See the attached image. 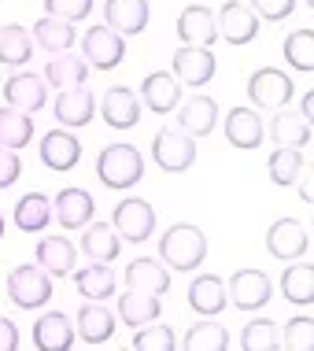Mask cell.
Listing matches in <instances>:
<instances>
[{
	"instance_id": "cell-29",
	"label": "cell",
	"mask_w": 314,
	"mask_h": 351,
	"mask_svg": "<svg viewBox=\"0 0 314 351\" xmlns=\"http://www.w3.org/2000/svg\"><path fill=\"white\" fill-rule=\"evenodd\" d=\"M266 134H270L274 145H281V148H303V145H311V122L303 115H296V111L278 108V115L270 119Z\"/></svg>"
},
{
	"instance_id": "cell-24",
	"label": "cell",
	"mask_w": 314,
	"mask_h": 351,
	"mask_svg": "<svg viewBox=\"0 0 314 351\" xmlns=\"http://www.w3.org/2000/svg\"><path fill=\"white\" fill-rule=\"evenodd\" d=\"M34 344L41 351H71L74 344V326H71V315L63 311H49L34 322Z\"/></svg>"
},
{
	"instance_id": "cell-38",
	"label": "cell",
	"mask_w": 314,
	"mask_h": 351,
	"mask_svg": "<svg viewBox=\"0 0 314 351\" xmlns=\"http://www.w3.org/2000/svg\"><path fill=\"white\" fill-rule=\"evenodd\" d=\"M266 170H270V182L274 185H296V178L303 174V152L300 148H274L270 159H266Z\"/></svg>"
},
{
	"instance_id": "cell-2",
	"label": "cell",
	"mask_w": 314,
	"mask_h": 351,
	"mask_svg": "<svg viewBox=\"0 0 314 351\" xmlns=\"http://www.w3.org/2000/svg\"><path fill=\"white\" fill-rule=\"evenodd\" d=\"M97 178L108 189H115V193L133 189L145 178V156L133 145H108L97 159Z\"/></svg>"
},
{
	"instance_id": "cell-16",
	"label": "cell",
	"mask_w": 314,
	"mask_h": 351,
	"mask_svg": "<svg viewBox=\"0 0 314 351\" xmlns=\"http://www.w3.org/2000/svg\"><path fill=\"white\" fill-rule=\"evenodd\" d=\"M178 130H185L189 137H207L215 134L218 126V104L207 97V93H196V97H189L185 104H178Z\"/></svg>"
},
{
	"instance_id": "cell-47",
	"label": "cell",
	"mask_w": 314,
	"mask_h": 351,
	"mask_svg": "<svg viewBox=\"0 0 314 351\" xmlns=\"http://www.w3.org/2000/svg\"><path fill=\"white\" fill-rule=\"evenodd\" d=\"M296 185H300V196H303V200L311 204V200H314V185H311V174H307V178L300 174V178H296Z\"/></svg>"
},
{
	"instance_id": "cell-9",
	"label": "cell",
	"mask_w": 314,
	"mask_h": 351,
	"mask_svg": "<svg viewBox=\"0 0 314 351\" xmlns=\"http://www.w3.org/2000/svg\"><path fill=\"white\" fill-rule=\"evenodd\" d=\"M248 97L255 108H266V111H278L292 100V78L278 67H259L248 78Z\"/></svg>"
},
{
	"instance_id": "cell-12",
	"label": "cell",
	"mask_w": 314,
	"mask_h": 351,
	"mask_svg": "<svg viewBox=\"0 0 314 351\" xmlns=\"http://www.w3.org/2000/svg\"><path fill=\"white\" fill-rule=\"evenodd\" d=\"M152 8L148 0H104V23L122 37H137L148 30Z\"/></svg>"
},
{
	"instance_id": "cell-8",
	"label": "cell",
	"mask_w": 314,
	"mask_h": 351,
	"mask_svg": "<svg viewBox=\"0 0 314 351\" xmlns=\"http://www.w3.org/2000/svg\"><path fill=\"white\" fill-rule=\"evenodd\" d=\"M226 296H230V303L237 311H259L274 296V281L263 270H252V267L237 270L230 278V285H226Z\"/></svg>"
},
{
	"instance_id": "cell-41",
	"label": "cell",
	"mask_w": 314,
	"mask_h": 351,
	"mask_svg": "<svg viewBox=\"0 0 314 351\" xmlns=\"http://www.w3.org/2000/svg\"><path fill=\"white\" fill-rule=\"evenodd\" d=\"M133 348H137V351H174L178 337H174V329H170V326H163V322H159V326H152V322H148V326L137 329Z\"/></svg>"
},
{
	"instance_id": "cell-11",
	"label": "cell",
	"mask_w": 314,
	"mask_h": 351,
	"mask_svg": "<svg viewBox=\"0 0 314 351\" xmlns=\"http://www.w3.org/2000/svg\"><path fill=\"white\" fill-rule=\"evenodd\" d=\"M311 248V233L303 230L300 218H278V222L266 230V252L281 263H292L300 259L303 252Z\"/></svg>"
},
{
	"instance_id": "cell-45",
	"label": "cell",
	"mask_w": 314,
	"mask_h": 351,
	"mask_svg": "<svg viewBox=\"0 0 314 351\" xmlns=\"http://www.w3.org/2000/svg\"><path fill=\"white\" fill-rule=\"evenodd\" d=\"M19 178H23V159H19V152L0 145V189H12Z\"/></svg>"
},
{
	"instance_id": "cell-49",
	"label": "cell",
	"mask_w": 314,
	"mask_h": 351,
	"mask_svg": "<svg viewBox=\"0 0 314 351\" xmlns=\"http://www.w3.org/2000/svg\"><path fill=\"white\" fill-rule=\"evenodd\" d=\"M0 237H4V215H0Z\"/></svg>"
},
{
	"instance_id": "cell-6",
	"label": "cell",
	"mask_w": 314,
	"mask_h": 351,
	"mask_svg": "<svg viewBox=\"0 0 314 351\" xmlns=\"http://www.w3.org/2000/svg\"><path fill=\"white\" fill-rule=\"evenodd\" d=\"M119 237H126L130 244H145L152 233H156V207L141 196H130L115 207V218H111Z\"/></svg>"
},
{
	"instance_id": "cell-40",
	"label": "cell",
	"mask_w": 314,
	"mask_h": 351,
	"mask_svg": "<svg viewBox=\"0 0 314 351\" xmlns=\"http://www.w3.org/2000/svg\"><path fill=\"white\" fill-rule=\"evenodd\" d=\"M241 348L244 351H274L278 348V322L255 318L241 329Z\"/></svg>"
},
{
	"instance_id": "cell-34",
	"label": "cell",
	"mask_w": 314,
	"mask_h": 351,
	"mask_svg": "<svg viewBox=\"0 0 314 351\" xmlns=\"http://www.w3.org/2000/svg\"><path fill=\"white\" fill-rule=\"evenodd\" d=\"M30 60H34L30 30H23L19 23L0 26V63H8V67H26Z\"/></svg>"
},
{
	"instance_id": "cell-21",
	"label": "cell",
	"mask_w": 314,
	"mask_h": 351,
	"mask_svg": "<svg viewBox=\"0 0 314 351\" xmlns=\"http://www.w3.org/2000/svg\"><path fill=\"white\" fill-rule=\"evenodd\" d=\"M141 104L152 108L156 115H170V111L182 104V85H178L174 74L167 71H152L145 82H141Z\"/></svg>"
},
{
	"instance_id": "cell-1",
	"label": "cell",
	"mask_w": 314,
	"mask_h": 351,
	"mask_svg": "<svg viewBox=\"0 0 314 351\" xmlns=\"http://www.w3.org/2000/svg\"><path fill=\"white\" fill-rule=\"evenodd\" d=\"M159 259L167 263L170 270H196L204 267L207 259V237L200 226H189V222H178L159 237Z\"/></svg>"
},
{
	"instance_id": "cell-4",
	"label": "cell",
	"mask_w": 314,
	"mask_h": 351,
	"mask_svg": "<svg viewBox=\"0 0 314 351\" xmlns=\"http://www.w3.org/2000/svg\"><path fill=\"white\" fill-rule=\"evenodd\" d=\"M8 300L23 311H37L52 300V274H45L37 263L15 267L8 274Z\"/></svg>"
},
{
	"instance_id": "cell-18",
	"label": "cell",
	"mask_w": 314,
	"mask_h": 351,
	"mask_svg": "<svg viewBox=\"0 0 314 351\" xmlns=\"http://www.w3.org/2000/svg\"><path fill=\"white\" fill-rule=\"evenodd\" d=\"M74 337H82L85 344H108L115 337V315L104 307V300H85L78 318H74Z\"/></svg>"
},
{
	"instance_id": "cell-50",
	"label": "cell",
	"mask_w": 314,
	"mask_h": 351,
	"mask_svg": "<svg viewBox=\"0 0 314 351\" xmlns=\"http://www.w3.org/2000/svg\"><path fill=\"white\" fill-rule=\"evenodd\" d=\"M307 4H314V0H307Z\"/></svg>"
},
{
	"instance_id": "cell-17",
	"label": "cell",
	"mask_w": 314,
	"mask_h": 351,
	"mask_svg": "<svg viewBox=\"0 0 314 351\" xmlns=\"http://www.w3.org/2000/svg\"><path fill=\"white\" fill-rule=\"evenodd\" d=\"M178 37L182 45H196V49H211L218 41V23L215 12L204 4H189L182 15H178Z\"/></svg>"
},
{
	"instance_id": "cell-27",
	"label": "cell",
	"mask_w": 314,
	"mask_h": 351,
	"mask_svg": "<svg viewBox=\"0 0 314 351\" xmlns=\"http://www.w3.org/2000/svg\"><path fill=\"white\" fill-rule=\"evenodd\" d=\"M82 252L93 263H115L122 252V237L115 233L111 222H89L85 226V237H82Z\"/></svg>"
},
{
	"instance_id": "cell-48",
	"label": "cell",
	"mask_w": 314,
	"mask_h": 351,
	"mask_svg": "<svg viewBox=\"0 0 314 351\" xmlns=\"http://www.w3.org/2000/svg\"><path fill=\"white\" fill-rule=\"evenodd\" d=\"M300 115L307 119V122H311V115H314V97H311V93H307V97H303V104H300Z\"/></svg>"
},
{
	"instance_id": "cell-5",
	"label": "cell",
	"mask_w": 314,
	"mask_h": 351,
	"mask_svg": "<svg viewBox=\"0 0 314 351\" xmlns=\"http://www.w3.org/2000/svg\"><path fill=\"white\" fill-rule=\"evenodd\" d=\"M126 56V37L115 34L108 23L93 26L89 34L82 37V60L89 63V71H115Z\"/></svg>"
},
{
	"instance_id": "cell-42",
	"label": "cell",
	"mask_w": 314,
	"mask_h": 351,
	"mask_svg": "<svg viewBox=\"0 0 314 351\" xmlns=\"http://www.w3.org/2000/svg\"><path fill=\"white\" fill-rule=\"evenodd\" d=\"M285 348H292V351H311L314 348V322L311 315L307 318H292V322H285Z\"/></svg>"
},
{
	"instance_id": "cell-44",
	"label": "cell",
	"mask_w": 314,
	"mask_h": 351,
	"mask_svg": "<svg viewBox=\"0 0 314 351\" xmlns=\"http://www.w3.org/2000/svg\"><path fill=\"white\" fill-rule=\"evenodd\" d=\"M252 12L259 19H270V23H281V19H289L296 12V0H252Z\"/></svg>"
},
{
	"instance_id": "cell-37",
	"label": "cell",
	"mask_w": 314,
	"mask_h": 351,
	"mask_svg": "<svg viewBox=\"0 0 314 351\" xmlns=\"http://www.w3.org/2000/svg\"><path fill=\"white\" fill-rule=\"evenodd\" d=\"M182 348L185 351H226L230 348V333H226V326L204 318V322H196V326H189Z\"/></svg>"
},
{
	"instance_id": "cell-14",
	"label": "cell",
	"mask_w": 314,
	"mask_h": 351,
	"mask_svg": "<svg viewBox=\"0 0 314 351\" xmlns=\"http://www.w3.org/2000/svg\"><path fill=\"white\" fill-rule=\"evenodd\" d=\"M4 100H8V108L34 115V111H41L45 100H49V82H45L41 74H26V71L12 74V78L4 82Z\"/></svg>"
},
{
	"instance_id": "cell-35",
	"label": "cell",
	"mask_w": 314,
	"mask_h": 351,
	"mask_svg": "<svg viewBox=\"0 0 314 351\" xmlns=\"http://www.w3.org/2000/svg\"><path fill=\"white\" fill-rule=\"evenodd\" d=\"M281 292H285V300L296 303V307H311V300H314V267L311 263L292 259V267L281 274Z\"/></svg>"
},
{
	"instance_id": "cell-31",
	"label": "cell",
	"mask_w": 314,
	"mask_h": 351,
	"mask_svg": "<svg viewBox=\"0 0 314 351\" xmlns=\"http://www.w3.org/2000/svg\"><path fill=\"white\" fill-rule=\"evenodd\" d=\"M85 78H89V63L78 60L71 52H60L56 60H49V67H45V82L52 85V89H74V85H85Z\"/></svg>"
},
{
	"instance_id": "cell-39",
	"label": "cell",
	"mask_w": 314,
	"mask_h": 351,
	"mask_svg": "<svg viewBox=\"0 0 314 351\" xmlns=\"http://www.w3.org/2000/svg\"><path fill=\"white\" fill-rule=\"evenodd\" d=\"M285 60L292 63V71L311 74L314 71V34L311 30H296L285 37Z\"/></svg>"
},
{
	"instance_id": "cell-10",
	"label": "cell",
	"mask_w": 314,
	"mask_h": 351,
	"mask_svg": "<svg viewBox=\"0 0 314 351\" xmlns=\"http://www.w3.org/2000/svg\"><path fill=\"white\" fill-rule=\"evenodd\" d=\"M215 23H218V34L230 45H252L255 37H259V15H255L244 0H222Z\"/></svg>"
},
{
	"instance_id": "cell-25",
	"label": "cell",
	"mask_w": 314,
	"mask_h": 351,
	"mask_svg": "<svg viewBox=\"0 0 314 351\" xmlns=\"http://www.w3.org/2000/svg\"><path fill=\"white\" fill-rule=\"evenodd\" d=\"M226 303H230V296H226V281L215 278V274H200V278L189 285V307H193L196 315L215 318V315H222Z\"/></svg>"
},
{
	"instance_id": "cell-23",
	"label": "cell",
	"mask_w": 314,
	"mask_h": 351,
	"mask_svg": "<svg viewBox=\"0 0 314 351\" xmlns=\"http://www.w3.org/2000/svg\"><path fill=\"white\" fill-rule=\"evenodd\" d=\"M126 289H137V292H152V296H163V292L170 289V267L163 259H152V255H145V259H133L126 267Z\"/></svg>"
},
{
	"instance_id": "cell-26",
	"label": "cell",
	"mask_w": 314,
	"mask_h": 351,
	"mask_svg": "<svg viewBox=\"0 0 314 351\" xmlns=\"http://www.w3.org/2000/svg\"><path fill=\"white\" fill-rule=\"evenodd\" d=\"M74 263H78V248L67 237H45L37 244V267L52 274V278H71Z\"/></svg>"
},
{
	"instance_id": "cell-15",
	"label": "cell",
	"mask_w": 314,
	"mask_h": 351,
	"mask_svg": "<svg viewBox=\"0 0 314 351\" xmlns=\"http://www.w3.org/2000/svg\"><path fill=\"white\" fill-rule=\"evenodd\" d=\"M93 211H97V204H93V196L85 193V189H60L52 200V218L63 226V230H85V226L93 222Z\"/></svg>"
},
{
	"instance_id": "cell-28",
	"label": "cell",
	"mask_w": 314,
	"mask_h": 351,
	"mask_svg": "<svg viewBox=\"0 0 314 351\" xmlns=\"http://www.w3.org/2000/svg\"><path fill=\"white\" fill-rule=\"evenodd\" d=\"M30 37H34V45H41L45 52L60 56V52H71V49H74L78 30H74V23H67V19L45 15V19H37V26H34Z\"/></svg>"
},
{
	"instance_id": "cell-22",
	"label": "cell",
	"mask_w": 314,
	"mask_h": 351,
	"mask_svg": "<svg viewBox=\"0 0 314 351\" xmlns=\"http://www.w3.org/2000/svg\"><path fill=\"white\" fill-rule=\"evenodd\" d=\"M266 137V122L259 119V111L255 108H233L230 115H226V141H230L233 148H259Z\"/></svg>"
},
{
	"instance_id": "cell-13",
	"label": "cell",
	"mask_w": 314,
	"mask_h": 351,
	"mask_svg": "<svg viewBox=\"0 0 314 351\" xmlns=\"http://www.w3.org/2000/svg\"><path fill=\"white\" fill-rule=\"evenodd\" d=\"M100 115L111 130H133L141 122V97L130 85H111L100 100Z\"/></svg>"
},
{
	"instance_id": "cell-36",
	"label": "cell",
	"mask_w": 314,
	"mask_h": 351,
	"mask_svg": "<svg viewBox=\"0 0 314 351\" xmlns=\"http://www.w3.org/2000/svg\"><path fill=\"white\" fill-rule=\"evenodd\" d=\"M34 141V119L26 111H15V108H0V145L4 148H26Z\"/></svg>"
},
{
	"instance_id": "cell-33",
	"label": "cell",
	"mask_w": 314,
	"mask_h": 351,
	"mask_svg": "<svg viewBox=\"0 0 314 351\" xmlns=\"http://www.w3.org/2000/svg\"><path fill=\"white\" fill-rule=\"evenodd\" d=\"M74 285L85 300H108L115 296V270L108 263H93V267H82V270H71Z\"/></svg>"
},
{
	"instance_id": "cell-19",
	"label": "cell",
	"mask_w": 314,
	"mask_h": 351,
	"mask_svg": "<svg viewBox=\"0 0 314 351\" xmlns=\"http://www.w3.org/2000/svg\"><path fill=\"white\" fill-rule=\"evenodd\" d=\"M93 111H97V97H93L85 85H74V89H60L56 97V122L67 130H78L93 122Z\"/></svg>"
},
{
	"instance_id": "cell-43",
	"label": "cell",
	"mask_w": 314,
	"mask_h": 351,
	"mask_svg": "<svg viewBox=\"0 0 314 351\" xmlns=\"http://www.w3.org/2000/svg\"><path fill=\"white\" fill-rule=\"evenodd\" d=\"M45 12H49L52 19L78 23V19L93 15V0H45Z\"/></svg>"
},
{
	"instance_id": "cell-20",
	"label": "cell",
	"mask_w": 314,
	"mask_h": 351,
	"mask_svg": "<svg viewBox=\"0 0 314 351\" xmlns=\"http://www.w3.org/2000/svg\"><path fill=\"white\" fill-rule=\"evenodd\" d=\"M41 163L56 170V174H63V170H71V167H78V159H82V141L74 137V134H67V130H49V134L41 137Z\"/></svg>"
},
{
	"instance_id": "cell-3",
	"label": "cell",
	"mask_w": 314,
	"mask_h": 351,
	"mask_svg": "<svg viewBox=\"0 0 314 351\" xmlns=\"http://www.w3.org/2000/svg\"><path fill=\"white\" fill-rule=\"evenodd\" d=\"M152 159L163 174H185L196 163V137H189L178 126H163L152 137Z\"/></svg>"
},
{
	"instance_id": "cell-32",
	"label": "cell",
	"mask_w": 314,
	"mask_h": 351,
	"mask_svg": "<svg viewBox=\"0 0 314 351\" xmlns=\"http://www.w3.org/2000/svg\"><path fill=\"white\" fill-rule=\"evenodd\" d=\"M15 230L23 233H45V226L52 222V200L41 193H26L23 200L15 204Z\"/></svg>"
},
{
	"instance_id": "cell-7",
	"label": "cell",
	"mask_w": 314,
	"mask_h": 351,
	"mask_svg": "<svg viewBox=\"0 0 314 351\" xmlns=\"http://www.w3.org/2000/svg\"><path fill=\"white\" fill-rule=\"evenodd\" d=\"M170 63H174L178 85H189V89H204V85H211V78L218 74L215 52L211 49H196V45H182Z\"/></svg>"
},
{
	"instance_id": "cell-30",
	"label": "cell",
	"mask_w": 314,
	"mask_h": 351,
	"mask_svg": "<svg viewBox=\"0 0 314 351\" xmlns=\"http://www.w3.org/2000/svg\"><path fill=\"white\" fill-rule=\"evenodd\" d=\"M159 315H163V303H159V296H152V292L126 289V296H119V318L126 322V326H133V329L156 322Z\"/></svg>"
},
{
	"instance_id": "cell-46",
	"label": "cell",
	"mask_w": 314,
	"mask_h": 351,
	"mask_svg": "<svg viewBox=\"0 0 314 351\" xmlns=\"http://www.w3.org/2000/svg\"><path fill=\"white\" fill-rule=\"evenodd\" d=\"M19 348V326L12 318H0V351H15Z\"/></svg>"
}]
</instances>
